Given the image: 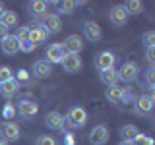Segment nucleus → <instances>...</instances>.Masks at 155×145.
<instances>
[{
  "label": "nucleus",
  "mask_w": 155,
  "mask_h": 145,
  "mask_svg": "<svg viewBox=\"0 0 155 145\" xmlns=\"http://www.w3.org/2000/svg\"><path fill=\"white\" fill-rule=\"evenodd\" d=\"M122 6H124L128 16H138V14L143 12V4L140 2V0H128L126 4H122Z\"/></svg>",
  "instance_id": "5701e85b"
},
{
  "label": "nucleus",
  "mask_w": 155,
  "mask_h": 145,
  "mask_svg": "<svg viewBox=\"0 0 155 145\" xmlns=\"http://www.w3.org/2000/svg\"><path fill=\"white\" fill-rule=\"evenodd\" d=\"M14 79V70L10 66H0V83Z\"/></svg>",
  "instance_id": "a878e982"
},
{
  "label": "nucleus",
  "mask_w": 155,
  "mask_h": 145,
  "mask_svg": "<svg viewBox=\"0 0 155 145\" xmlns=\"http://www.w3.org/2000/svg\"><path fill=\"white\" fill-rule=\"evenodd\" d=\"M18 21H19L18 14L12 12V10H6V12L2 14V18H0V23H2L4 27H8V29H10V27H16Z\"/></svg>",
  "instance_id": "4be33fe9"
},
{
  "label": "nucleus",
  "mask_w": 155,
  "mask_h": 145,
  "mask_svg": "<svg viewBox=\"0 0 155 145\" xmlns=\"http://www.w3.org/2000/svg\"><path fill=\"white\" fill-rule=\"evenodd\" d=\"M132 145H153V139L149 137V135H145V134H138L134 137Z\"/></svg>",
  "instance_id": "bb28decb"
},
{
  "label": "nucleus",
  "mask_w": 155,
  "mask_h": 145,
  "mask_svg": "<svg viewBox=\"0 0 155 145\" xmlns=\"http://www.w3.org/2000/svg\"><path fill=\"white\" fill-rule=\"evenodd\" d=\"M14 112H16V108H14V105H6V106H4V110H2V116L6 118V122H10V120H12Z\"/></svg>",
  "instance_id": "72a5a7b5"
},
{
  "label": "nucleus",
  "mask_w": 155,
  "mask_h": 145,
  "mask_svg": "<svg viewBox=\"0 0 155 145\" xmlns=\"http://www.w3.org/2000/svg\"><path fill=\"white\" fill-rule=\"evenodd\" d=\"M145 81H147V85L153 89V85H155V68L153 66H149L147 70H145Z\"/></svg>",
  "instance_id": "7c9ffc66"
},
{
  "label": "nucleus",
  "mask_w": 155,
  "mask_h": 145,
  "mask_svg": "<svg viewBox=\"0 0 155 145\" xmlns=\"http://www.w3.org/2000/svg\"><path fill=\"white\" fill-rule=\"evenodd\" d=\"M8 31H10V29H8V27H4V25H2V23H0V43H2V41H4V39H6V37L10 35V33H8Z\"/></svg>",
  "instance_id": "e433bc0d"
},
{
  "label": "nucleus",
  "mask_w": 155,
  "mask_h": 145,
  "mask_svg": "<svg viewBox=\"0 0 155 145\" xmlns=\"http://www.w3.org/2000/svg\"><path fill=\"white\" fill-rule=\"evenodd\" d=\"M37 112H39V105L31 97H21V99L18 101V114L21 116V118H31V116H35Z\"/></svg>",
  "instance_id": "20e7f679"
},
{
  "label": "nucleus",
  "mask_w": 155,
  "mask_h": 145,
  "mask_svg": "<svg viewBox=\"0 0 155 145\" xmlns=\"http://www.w3.org/2000/svg\"><path fill=\"white\" fill-rule=\"evenodd\" d=\"M0 48H2L4 54H16V52L19 50V43L16 41L14 35H8L2 43H0Z\"/></svg>",
  "instance_id": "6ab92c4d"
},
{
  "label": "nucleus",
  "mask_w": 155,
  "mask_h": 145,
  "mask_svg": "<svg viewBox=\"0 0 155 145\" xmlns=\"http://www.w3.org/2000/svg\"><path fill=\"white\" fill-rule=\"evenodd\" d=\"M19 85L16 79H10V81H4V83H0V95L6 97V99H10V97H14L19 91Z\"/></svg>",
  "instance_id": "f3484780"
},
{
  "label": "nucleus",
  "mask_w": 155,
  "mask_h": 145,
  "mask_svg": "<svg viewBox=\"0 0 155 145\" xmlns=\"http://www.w3.org/2000/svg\"><path fill=\"white\" fill-rule=\"evenodd\" d=\"M14 79H16L19 85H21V83H25V81H29V72L21 68V70H18V72H16V77H14Z\"/></svg>",
  "instance_id": "c756f323"
},
{
  "label": "nucleus",
  "mask_w": 155,
  "mask_h": 145,
  "mask_svg": "<svg viewBox=\"0 0 155 145\" xmlns=\"http://www.w3.org/2000/svg\"><path fill=\"white\" fill-rule=\"evenodd\" d=\"M0 145H8V143H6V141H2V139H0Z\"/></svg>",
  "instance_id": "a19ab883"
},
{
  "label": "nucleus",
  "mask_w": 155,
  "mask_h": 145,
  "mask_svg": "<svg viewBox=\"0 0 155 145\" xmlns=\"http://www.w3.org/2000/svg\"><path fill=\"white\" fill-rule=\"evenodd\" d=\"M145 58H147V62L153 66V62H155V47L145 48Z\"/></svg>",
  "instance_id": "c9c22d12"
},
{
  "label": "nucleus",
  "mask_w": 155,
  "mask_h": 145,
  "mask_svg": "<svg viewBox=\"0 0 155 145\" xmlns=\"http://www.w3.org/2000/svg\"><path fill=\"white\" fill-rule=\"evenodd\" d=\"M118 145H132V143H130V141H120Z\"/></svg>",
  "instance_id": "ea45409f"
},
{
  "label": "nucleus",
  "mask_w": 155,
  "mask_h": 145,
  "mask_svg": "<svg viewBox=\"0 0 155 145\" xmlns=\"http://www.w3.org/2000/svg\"><path fill=\"white\" fill-rule=\"evenodd\" d=\"M52 74V64H48L47 60H37L33 64V76L43 79V77H48Z\"/></svg>",
  "instance_id": "2eb2a0df"
},
{
  "label": "nucleus",
  "mask_w": 155,
  "mask_h": 145,
  "mask_svg": "<svg viewBox=\"0 0 155 145\" xmlns=\"http://www.w3.org/2000/svg\"><path fill=\"white\" fill-rule=\"evenodd\" d=\"M114 62H116V56H114V52H110V50H103V52H99V54L95 56V68L99 72H103V70H109V68H114Z\"/></svg>",
  "instance_id": "9d476101"
},
{
  "label": "nucleus",
  "mask_w": 155,
  "mask_h": 145,
  "mask_svg": "<svg viewBox=\"0 0 155 145\" xmlns=\"http://www.w3.org/2000/svg\"><path fill=\"white\" fill-rule=\"evenodd\" d=\"M109 128H107L105 124H99L95 126L93 130L89 132V137H87V141H89L91 145H105L107 141H109Z\"/></svg>",
  "instance_id": "6e6552de"
},
{
  "label": "nucleus",
  "mask_w": 155,
  "mask_h": 145,
  "mask_svg": "<svg viewBox=\"0 0 155 145\" xmlns=\"http://www.w3.org/2000/svg\"><path fill=\"white\" fill-rule=\"evenodd\" d=\"M134 101V89L132 87H122V103H132Z\"/></svg>",
  "instance_id": "2f4dec72"
},
{
  "label": "nucleus",
  "mask_w": 155,
  "mask_h": 145,
  "mask_svg": "<svg viewBox=\"0 0 155 145\" xmlns=\"http://www.w3.org/2000/svg\"><path fill=\"white\" fill-rule=\"evenodd\" d=\"M21 132H19V126L16 122H2L0 124V139L2 141H18Z\"/></svg>",
  "instance_id": "423d86ee"
},
{
  "label": "nucleus",
  "mask_w": 155,
  "mask_h": 145,
  "mask_svg": "<svg viewBox=\"0 0 155 145\" xmlns=\"http://www.w3.org/2000/svg\"><path fill=\"white\" fill-rule=\"evenodd\" d=\"M153 103H155V93L153 89L149 91V95H140L138 99H134V112L140 116H147L153 110Z\"/></svg>",
  "instance_id": "f03ea898"
},
{
  "label": "nucleus",
  "mask_w": 155,
  "mask_h": 145,
  "mask_svg": "<svg viewBox=\"0 0 155 145\" xmlns=\"http://www.w3.org/2000/svg\"><path fill=\"white\" fill-rule=\"evenodd\" d=\"M62 48H64L66 54H80L84 50V37L74 33V35H68L66 41L62 43Z\"/></svg>",
  "instance_id": "0eeeda50"
},
{
  "label": "nucleus",
  "mask_w": 155,
  "mask_h": 145,
  "mask_svg": "<svg viewBox=\"0 0 155 145\" xmlns=\"http://www.w3.org/2000/svg\"><path fill=\"white\" fill-rule=\"evenodd\" d=\"M16 41L18 43H23V41H29V27H19L16 31Z\"/></svg>",
  "instance_id": "c85d7f7f"
},
{
  "label": "nucleus",
  "mask_w": 155,
  "mask_h": 145,
  "mask_svg": "<svg viewBox=\"0 0 155 145\" xmlns=\"http://www.w3.org/2000/svg\"><path fill=\"white\" fill-rule=\"evenodd\" d=\"M47 6H48L47 2L35 0V2L29 4V14H31V16H35V18H41V16H45V14H47Z\"/></svg>",
  "instance_id": "b1692460"
},
{
  "label": "nucleus",
  "mask_w": 155,
  "mask_h": 145,
  "mask_svg": "<svg viewBox=\"0 0 155 145\" xmlns=\"http://www.w3.org/2000/svg\"><path fill=\"white\" fill-rule=\"evenodd\" d=\"M47 62L48 64H60L62 58L66 56L64 48H62V45H58V43H52V45L47 47Z\"/></svg>",
  "instance_id": "f8f14e48"
},
{
  "label": "nucleus",
  "mask_w": 155,
  "mask_h": 145,
  "mask_svg": "<svg viewBox=\"0 0 155 145\" xmlns=\"http://www.w3.org/2000/svg\"><path fill=\"white\" fill-rule=\"evenodd\" d=\"M64 124L72 130H80L87 124V112L84 106H72L64 116Z\"/></svg>",
  "instance_id": "f257e3e1"
},
{
  "label": "nucleus",
  "mask_w": 155,
  "mask_h": 145,
  "mask_svg": "<svg viewBox=\"0 0 155 145\" xmlns=\"http://www.w3.org/2000/svg\"><path fill=\"white\" fill-rule=\"evenodd\" d=\"M142 43H143V47H145V48L155 47V31H147V33H143Z\"/></svg>",
  "instance_id": "cd10ccee"
},
{
  "label": "nucleus",
  "mask_w": 155,
  "mask_h": 145,
  "mask_svg": "<svg viewBox=\"0 0 155 145\" xmlns=\"http://www.w3.org/2000/svg\"><path fill=\"white\" fill-rule=\"evenodd\" d=\"M19 50H23V52H31V50H35V45H33L31 41H23V43H19Z\"/></svg>",
  "instance_id": "f704fd0d"
},
{
  "label": "nucleus",
  "mask_w": 155,
  "mask_h": 145,
  "mask_svg": "<svg viewBox=\"0 0 155 145\" xmlns=\"http://www.w3.org/2000/svg\"><path fill=\"white\" fill-rule=\"evenodd\" d=\"M64 145H74V135H72V134H66V139H64Z\"/></svg>",
  "instance_id": "4c0bfd02"
},
{
  "label": "nucleus",
  "mask_w": 155,
  "mask_h": 145,
  "mask_svg": "<svg viewBox=\"0 0 155 145\" xmlns=\"http://www.w3.org/2000/svg\"><path fill=\"white\" fill-rule=\"evenodd\" d=\"M4 12H6V8H4V4L0 2V18H2V14H4Z\"/></svg>",
  "instance_id": "58836bf2"
},
{
  "label": "nucleus",
  "mask_w": 155,
  "mask_h": 145,
  "mask_svg": "<svg viewBox=\"0 0 155 145\" xmlns=\"http://www.w3.org/2000/svg\"><path fill=\"white\" fill-rule=\"evenodd\" d=\"M138 74H140V70L136 62H124L118 70V79L124 81V83H134L138 79Z\"/></svg>",
  "instance_id": "39448f33"
},
{
  "label": "nucleus",
  "mask_w": 155,
  "mask_h": 145,
  "mask_svg": "<svg viewBox=\"0 0 155 145\" xmlns=\"http://www.w3.org/2000/svg\"><path fill=\"white\" fill-rule=\"evenodd\" d=\"M47 37H48V33L45 31V29H41L39 25L29 27V41H31L35 47L39 45V43H45V41H47Z\"/></svg>",
  "instance_id": "a211bd4d"
},
{
  "label": "nucleus",
  "mask_w": 155,
  "mask_h": 145,
  "mask_svg": "<svg viewBox=\"0 0 155 145\" xmlns=\"http://www.w3.org/2000/svg\"><path fill=\"white\" fill-rule=\"evenodd\" d=\"M105 99L109 101V103H113V105H120V103H122V87H118V85L107 87Z\"/></svg>",
  "instance_id": "aec40b11"
},
{
  "label": "nucleus",
  "mask_w": 155,
  "mask_h": 145,
  "mask_svg": "<svg viewBox=\"0 0 155 145\" xmlns=\"http://www.w3.org/2000/svg\"><path fill=\"white\" fill-rule=\"evenodd\" d=\"M99 79H101V83H105L107 87H113V85H116V81H118V70H116V68L103 70L99 74Z\"/></svg>",
  "instance_id": "dca6fc26"
},
{
  "label": "nucleus",
  "mask_w": 155,
  "mask_h": 145,
  "mask_svg": "<svg viewBox=\"0 0 155 145\" xmlns=\"http://www.w3.org/2000/svg\"><path fill=\"white\" fill-rule=\"evenodd\" d=\"M35 145H56L54 137H51V135H39Z\"/></svg>",
  "instance_id": "473e14b6"
},
{
  "label": "nucleus",
  "mask_w": 155,
  "mask_h": 145,
  "mask_svg": "<svg viewBox=\"0 0 155 145\" xmlns=\"http://www.w3.org/2000/svg\"><path fill=\"white\" fill-rule=\"evenodd\" d=\"M84 35L87 41L91 43H97L103 39V29L99 27V23L97 21H91V19H85L84 21Z\"/></svg>",
  "instance_id": "1a4fd4ad"
},
{
  "label": "nucleus",
  "mask_w": 155,
  "mask_h": 145,
  "mask_svg": "<svg viewBox=\"0 0 155 145\" xmlns=\"http://www.w3.org/2000/svg\"><path fill=\"white\" fill-rule=\"evenodd\" d=\"M109 19H110V23L116 27H122L126 21H128V14H126V10L122 4H116V6L110 8V12H109Z\"/></svg>",
  "instance_id": "9b49d317"
},
{
  "label": "nucleus",
  "mask_w": 155,
  "mask_h": 145,
  "mask_svg": "<svg viewBox=\"0 0 155 145\" xmlns=\"http://www.w3.org/2000/svg\"><path fill=\"white\" fill-rule=\"evenodd\" d=\"M45 124L47 128L51 130H64V116H62L60 112H56V110H52V112H48L45 116Z\"/></svg>",
  "instance_id": "4468645a"
},
{
  "label": "nucleus",
  "mask_w": 155,
  "mask_h": 145,
  "mask_svg": "<svg viewBox=\"0 0 155 145\" xmlns=\"http://www.w3.org/2000/svg\"><path fill=\"white\" fill-rule=\"evenodd\" d=\"M39 27L45 29L48 35H54V33H58L62 29V21L58 18V14H45L41 18V21H39Z\"/></svg>",
  "instance_id": "7ed1b4c3"
},
{
  "label": "nucleus",
  "mask_w": 155,
  "mask_h": 145,
  "mask_svg": "<svg viewBox=\"0 0 155 145\" xmlns=\"http://www.w3.org/2000/svg\"><path fill=\"white\" fill-rule=\"evenodd\" d=\"M56 6H58V12H60V14H74V10H76L78 4L72 2V0H64V2H58Z\"/></svg>",
  "instance_id": "393cba45"
},
{
  "label": "nucleus",
  "mask_w": 155,
  "mask_h": 145,
  "mask_svg": "<svg viewBox=\"0 0 155 145\" xmlns=\"http://www.w3.org/2000/svg\"><path fill=\"white\" fill-rule=\"evenodd\" d=\"M140 134V130L136 128L134 124H126V126H122L120 128V137H122V141H130L132 143L134 141V137Z\"/></svg>",
  "instance_id": "412c9836"
},
{
  "label": "nucleus",
  "mask_w": 155,
  "mask_h": 145,
  "mask_svg": "<svg viewBox=\"0 0 155 145\" xmlns=\"http://www.w3.org/2000/svg\"><path fill=\"white\" fill-rule=\"evenodd\" d=\"M62 68H64V72H68V74H76V72L81 70V58L80 54H66L64 58H62Z\"/></svg>",
  "instance_id": "ddd939ff"
}]
</instances>
